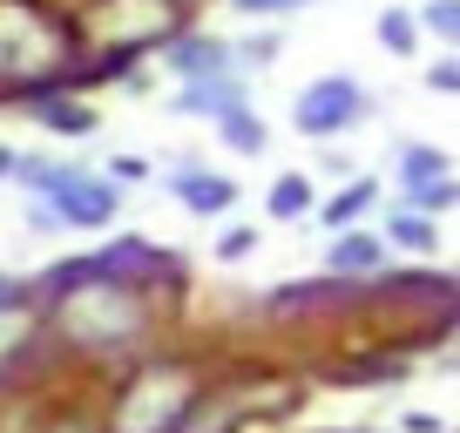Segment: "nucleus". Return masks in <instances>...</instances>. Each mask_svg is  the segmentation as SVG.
Instances as JSON below:
<instances>
[{"mask_svg": "<svg viewBox=\"0 0 460 433\" xmlns=\"http://www.w3.org/2000/svg\"><path fill=\"white\" fill-rule=\"evenodd\" d=\"M55 325L88 352H115L143 339V298L115 271H102L95 258H75V264H55Z\"/></svg>", "mask_w": 460, "mask_h": 433, "instance_id": "f257e3e1", "label": "nucleus"}, {"mask_svg": "<svg viewBox=\"0 0 460 433\" xmlns=\"http://www.w3.org/2000/svg\"><path fill=\"white\" fill-rule=\"evenodd\" d=\"M14 176H21L28 190H41V203H34V231H55V224L102 231V224H115V210H122V190H115L109 176L68 170V163H34V156H21Z\"/></svg>", "mask_w": 460, "mask_h": 433, "instance_id": "f03ea898", "label": "nucleus"}, {"mask_svg": "<svg viewBox=\"0 0 460 433\" xmlns=\"http://www.w3.org/2000/svg\"><path fill=\"white\" fill-rule=\"evenodd\" d=\"M197 373L190 366H149L122 386L109 413V433H183L190 413H197Z\"/></svg>", "mask_w": 460, "mask_h": 433, "instance_id": "7ed1b4c3", "label": "nucleus"}, {"mask_svg": "<svg viewBox=\"0 0 460 433\" xmlns=\"http://www.w3.org/2000/svg\"><path fill=\"white\" fill-rule=\"evenodd\" d=\"M366 116H373V95H366L352 75H318V82L291 102V129H298V136H318V143H325V136L359 129Z\"/></svg>", "mask_w": 460, "mask_h": 433, "instance_id": "20e7f679", "label": "nucleus"}, {"mask_svg": "<svg viewBox=\"0 0 460 433\" xmlns=\"http://www.w3.org/2000/svg\"><path fill=\"white\" fill-rule=\"evenodd\" d=\"M55 61H61L55 28L34 7H21V0H0V82H34Z\"/></svg>", "mask_w": 460, "mask_h": 433, "instance_id": "39448f33", "label": "nucleus"}, {"mask_svg": "<svg viewBox=\"0 0 460 433\" xmlns=\"http://www.w3.org/2000/svg\"><path fill=\"white\" fill-rule=\"evenodd\" d=\"M244 109V82L237 75H217V82H183L176 88V116H210V122H224V116H237Z\"/></svg>", "mask_w": 460, "mask_h": 433, "instance_id": "423d86ee", "label": "nucleus"}, {"mask_svg": "<svg viewBox=\"0 0 460 433\" xmlns=\"http://www.w3.org/2000/svg\"><path fill=\"white\" fill-rule=\"evenodd\" d=\"M230 55H237V48H224V41H203V34H197V41H176L163 61H170V68L183 75V82H217V75H230V68H237Z\"/></svg>", "mask_w": 460, "mask_h": 433, "instance_id": "0eeeda50", "label": "nucleus"}, {"mask_svg": "<svg viewBox=\"0 0 460 433\" xmlns=\"http://www.w3.org/2000/svg\"><path fill=\"white\" fill-rule=\"evenodd\" d=\"M170 190H176L197 216H224L230 203H237V183H230V176H210V170H176Z\"/></svg>", "mask_w": 460, "mask_h": 433, "instance_id": "6e6552de", "label": "nucleus"}, {"mask_svg": "<svg viewBox=\"0 0 460 433\" xmlns=\"http://www.w3.org/2000/svg\"><path fill=\"white\" fill-rule=\"evenodd\" d=\"M386 237L379 231H345L339 244H332V258H325V271H345V278H366V271H386Z\"/></svg>", "mask_w": 460, "mask_h": 433, "instance_id": "1a4fd4ad", "label": "nucleus"}, {"mask_svg": "<svg viewBox=\"0 0 460 433\" xmlns=\"http://www.w3.org/2000/svg\"><path fill=\"white\" fill-rule=\"evenodd\" d=\"M373 203H379V183H373V176H352V183H345L339 197H325V203H318V224L345 237V231H352V224H359L366 210H373Z\"/></svg>", "mask_w": 460, "mask_h": 433, "instance_id": "9d476101", "label": "nucleus"}, {"mask_svg": "<svg viewBox=\"0 0 460 433\" xmlns=\"http://www.w3.org/2000/svg\"><path fill=\"white\" fill-rule=\"evenodd\" d=\"M41 129H55V136H95V109L88 102H75V95H34V109H28Z\"/></svg>", "mask_w": 460, "mask_h": 433, "instance_id": "9b49d317", "label": "nucleus"}, {"mask_svg": "<svg viewBox=\"0 0 460 433\" xmlns=\"http://www.w3.org/2000/svg\"><path fill=\"white\" fill-rule=\"evenodd\" d=\"M454 176V156L433 143H400V183L406 190H427V183H447Z\"/></svg>", "mask_w": 460, "mask_h": 433, "instance_id": "f8f14e48", "label": "nucleus"}, {"mask_svg": "<svg viewBox=\"0 0 460 433\" xmlns=\"http://www.w3.org/2000/svg\"><path fill=\"white\" fill-rule=\"evenodd\" d=\"M386 244L433 258V251H440V224H433V216H420V210H393V216H386Z\"/></svg>", "mask_w": 460, "mask_h": 433, "instance_id": "ddd939ff", "label": "nucleus"}, {"mask_svg": "<svg viewBox=\"0 0 460 433\" xmlns=\"http://www.w3.org/2000/svg\"><path fill=\"white\" fill-rule=\"evenodd\" d=\"M312 210H318V190H312V176H298V170L278 176L271 197H264V216H285V224L291 216H312Z\"/></svg>", "mask_w": 460, "mask_h": 433, "instance_id": "4468645a", "label": "nucleus"}, {"mask_svg": "<svg viewBox=\"0 0 460 433\" xmlns=\"http://www.w3.org/2000/svg\"><path fill=\"white\" fill-rule=\"evenodd\" d=\"M379 41H386V55H420V21L406 7H386L379 14Z\"/></svg>", "mask_w": 460, "mask_h": 433, "instance_id": "2eb2a0df", "label": "nucleus"}, {"mask_svg": "<svg viewBox=\"0 0 460 433\" xmlns=\"http://www.w3.org/2000/svg\"><path fill=\"white\" fill-rule=\"evenodd\" d=\"M217 136H224L230 149H244V156H258V149H264V122L251 116V109H237V116H224V122H217Z\"/></svg>", "mask_w": 460, "mask_h": 433, "instance_id": "dca6fc26", "label": "nucleus"}, {"mask_svg": "<svg viewBox=\"0 0 460 433\" xmlns=\"http://www.w3.org/2000/svg\"><path fill=\"white\" fill-rule=\"evenodd\" d=\"M460 203V183L447 176V183H427V190H406V210H420V216H440V210H454Z\"/></svg>", "mask_w": 460, "mask_h": 433, "instance_id": "f3484780", "label": "nucleus"}, {"mask_svg": "<svg viewBox=\"0 0 460 433\" xmlns=\"http://www.w3.org/2000/svg\"><path fill=\"white\" fill-rule=\"evenodd\" d=\"M420 21H427V34H440V41L460 48V0H427V7H420Z\"/></svg>", "mask_w": 460, "mask_h": 433, "instance_id": "a211bd4d", "label": "nucleus"}, {"mask_svg": "<svg viewBox=\"0 0 460 433\" xmlns=\"http://www.w3.org/2000/svg\"><path fill=\"white\" fill-rule=\"evenodd\" d=\"M21 346H28V305H7V312H0V366L14 359Z\"/></svg>", "mask_w": 460, "mask_h": 433, "instance_id": "6ab92c4d", "label": "nucleus"}, {"mask_svg": "<svg viewBox=\"0 0 460 433\" xmlns=\"http://www.w3.org/2000/svg\"><path fill=\"white\" fill-rule=\"evenodd\" d=\"M237 14H251V21H278V14H298V7H312V0H230Z\"/></svg>", "mask_w": 460, "mask_h": 433, "instance_id": "aec40b11", "label": "nucleus"}, {"mask_svg": "<svg viewBox=\"0 0 460 433\" xmlns=\"http://www.w3.org/2000/svg\"><path fill=\"white\" fill-rule=\"evenodd\" d=\"M143 176H149L143 156H115V163H109V183H143Z\"/></svg>", "mask_w": 460, "mask_h": 433, "instance_id": "412c9836", "label": "nucleus"}, {"mask_svg": "<svg viewBox=\"0 0 460 433\" xmlns=\"http://www.w3.org/2000/svg\"><path fill=\"white\" fill-rule=\"evenodd\" d=\"M251 244H258V231H224L217 237V258H244Z\"/></svg>", "mask_w": 460, "mask_h": 433, "instance_id": "4be33fe9", "label": "nucleus"}, {"mask_svg": "<svg viewBox=\"0 0 460 433\" xmlns=\"http://www.w3.org/2000/svg\"><path fill=\"white\" fill-rule=\"evenodd\" d=\"M427 82H433V88H460V61H433Z\"/></svg>", "mask_w": 460, "mask_h": 433, "instance_id": "5701e85b", "label": "nucleus"}, {"mask_svg": "<svg viewBox=\"0 0 460 433\" xmlns=\"http://www.w3.org/2000/svg\"><path fill=\"white\" fill-rule=\"evenodd\" d=\"M406 433H440V420L433 413H406Z\"/></svg>", "mask_w": 460, "mask_h": 433, "instance_id": "b1692460", "label": "nucleus"}, {"mask_svg": "<svg viewBox=\"0 0 460 433\" xmlns=\"http://www.w3.org/2000/svg\"><path fill=\"white\" fill-rule=\"evenodd\" d=\"M21 170V156H14V149H7V143H0V183H7V176H14Z\"/></svg>", "mask_w": 460, "mask_h": 433, "instance_id": "393cba45", "label": "nucleus"}, {"mask_svg": "<svg viewBox=\"0 0 460 433\" xmlns=\"http://www.w3.org/2000/svg\"><path fill=\"white\" fill-rule=\"evenodd\" d=\"M345 433H359V427H345Z\"/></svg>", "mask_w": 460, "mask_h": 433, "instance_id": "a878e982", "label": "nucleus"}]
</instances>
